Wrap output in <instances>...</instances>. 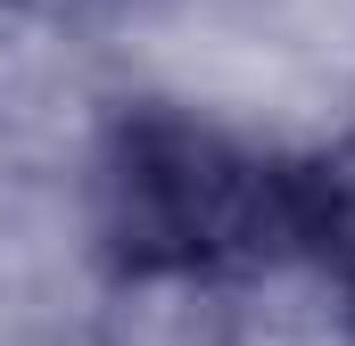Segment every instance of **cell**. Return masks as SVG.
Here are the masks:
<instances>
[{"label": "cell", "instance_id": "6da1fadb", "mask_svg": "<svg viewBox=\"0 0 355 346\" xmlns=\"http://www.w3.org/2000/svg\"><path fill=\"white\" fill-rule=\"evenodd\" d=\"M99 239L132 280H232L297 256V165L207 124L132 116L99 157Z\"/></svg>", "mask_w": 355, "mask_h": 346}, {"label": "cell", "instance_id": "7a4b0ae2", "mask_svg": "<svg viewBox=\"0 0 355 346\" xmlns=\"http://www.w3.org/2000/svg\"><path fill=\"white\" fill-rule=\"evenodd\" d=\"M297 264L355 313V124L297 165Z\"/></svg>", "mask_w": 355, "mask_h": 346}]
</instances>
